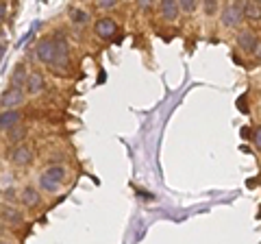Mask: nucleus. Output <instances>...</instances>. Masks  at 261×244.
<instances>
[{"instance_id":"obj_1","label":"nucleus","mask_w":261,"mask_h":244,"mask_svg":"<svg viewBox=\"0 0 261 244\" xmlns=\"http://www.w3.org/2000/svg\"><path fill=\"white\" fill-rule=\"evenodd\" d=\"M65 179H68V170L65 166L61 164H53L44 168L42 173L37 175V188L46 192V194H57L61 190V185L65 183Z\"/></svg>"},{"instance_id":"obj_2","label":"nucleus","mask_w":261,"mask_h":244,"mask_svg":"<svg viewBox=\"0 0 261 244\" xmlns=\"http://www.w3.org/2000/svg\"><path fill=\"white\" fill-rule=\"evenodd\" d=\"M244 22V9L242 3H226L220 9V24L224 29H240Z\"/></svg>"},{"instance_id":"obj_3","label":"nucleus","mask_w":261,"mask_h":244,"mask_svg":"<svg viewBox=\"0 0 261 244\" xmlns=\"http://www.w3.org/2000/svg\"><path fill=\"white\" fill-rule=\"evenodd\" d=\"M24 101H27V92L24 89H18V87H9L3 92L0 96V105H3V111H13V109H20Z\"/></svg>"},{"instance_id":"obj_4","label":"nucleus","mask_w":261,"mask_h":244,"mask_svg":"<svg viewBox=\"0 0 261 244\" xmlns=\"http://www.w3.org/2000/svg\"><path fill=\"white\" fill-rule=\"evenodd\" d=\"M35 57L39 59V63H44V66H55L57 53H55V42H53V37L39 39L37 46H35Z\"/></svg>"},{"instance_id":"obj_5","label":"nucleus","mask_w":261,"mask_h":244,"mask_svg":"<svg viewBox=\"0 0 261 244\" xmlns=\"http://www.w3.org/2000/svg\"><path fill=\"white\" fill-rule=\"evenodd\" d=\"M235 44H238L240 51L248 53V55H255V51L259 48L261 42H259V37L252 29H242L238 33V37H235Z\"/></svg>"},{"instance_id":"obj_6","label":"nucleus","mask_w":261,"mask_h":244,"mask_svg":"<svg viewBox=\"0 0 261 244\" xmlns=\"http://www.w3.org/2000/svg\"><path fill=\"white\" fill-rule=\"evenodd\" d=\"M39 203H42V190L35 188V185H22L20 188V205L24 209H35L39 207Z\"/></svg>"},{"instance_id":"obj_7","label":"nucleus","mask_w":261,"mask_h":244,"mask_svg":"<svg viewBox=\"0 0 261 244\" xmlns=\"http://www.w3.org/2000/svg\"><path fill=\"white\" fill-rule=\"evenodd\" d=\"M53 42H55V53H57L55 66L57 68H68L70 66V46H68V39L63 37V33H55Z\"/></svg>"},{"instance_id":"obj_8","label":"nucleus","mask_w":261,"mask_h":244,"mask_svg":"<svg viewBox=\"0 0 261 244\" xmlns=\"http://www.w3.org/2000/svg\"><path fill=\"white\" fill-rule=\"evenodd\" d=\"M33 161V149L27 144L22 146H15V149L9 151V164L15 168H27Z\"/></svg>"},{"instance_id":"obj_9","label":"nucleus","mask_w":261,"mask_h":244,"mask_svg":"<svg viewBox=\"0 0 261 244\" xmlns=\"http://www.w3.org/2000/svg\"><path fill=\"white\" fill-rule=\"evenodd\" d=\"M94 33L100 39H111L118 33V24L113 18H109V15H102V18H98L94 22Z\"/></svg>"},{"instance_id":"obj_10","label":"nucleus","mask_w":261,"mask_h":244,"mask_svg":"<svg viewBox=\"0 0 261 244\" xmlns=\"http://www.w3.org/2000/svg\"><path fill=\"white\" fill-rule=\"evenodd\" d=\"M68 18L72 22V27L74 29H85L89 27V22H92V15H89V11L85 9V7H79V5H72L68 9Z\"/></svg>"},{"instance_id":"obj_11","label":"nucleus","mask_w":261,"mask_h":244,"mask_svg":"<svg viewBox=\"0 0 261 244\" xmlns=\"http://www.w3.org/2000/svg\"><path fill=\"white\" fill-rule=\"evenodd\" d=\"M22 120H24V113H22V109L3 111V113H0V131H3V135H5V133H9L11 129L20 127V125H22Z\"/></svg>"},{"instance_id":"obj_12","label":"nucleus","mask_w":261,"mask_h":244,"mask_svg":"<svg viewBox=\"0 0 261 244\" xmlns=\"http://www.w3.org/2000/svg\"><path fill=\"white\" fill-rule=\"evenodd\" d=\"M0 216H3V225L7 227H18L24 223V214L22 209H18L15 205H9V203H3V209H0Z\"/></svg>"},{"instance_id":"obj_13","label":"nucleus","mask_w":261,"mask_h":244,"mask_svg":"<svg viewBox=\"0 0 261 244\" xmlns=\"http://www.w3.org/2000/svg\"><path fill=\"white\" fill-rule=\"evenodd\" d=\"M29 66L27 63H18L13 70H11V77H9V87H18V89H24L29 83Z\"/></svg>"},{"instance_id":"obj_14","label":"nucleus","mask_w":261,"mask_h":244,"mask_svg":"<svg viewBox=\"0 0 261 244\" xmlns=\"http://www.w3.org/2000/svg\"><path fill=\"white\" fill-rule=\"evenodd\" d=\"M157 9H159L161 18L168 22H176L181 18V9H178V3H174V0H161L157 5Z\"/></svg>"},{"instance_id":"obj_15","label":"nucleus","mask_w":261,"mask_h":244,"mask_svg":"<svg viewBox=\"0 0 261 244\" xmlns=\"http://www.w3.org/2000/svg\"><path fill=\"white\" fill-rule=\"evenodd\" d=\"M44 87H46L44 75H39V72H31L29 83H27V87H24V92H27V96H31V99H35V96H39L44 92Z\"/></svg>"},{"instance_id":"obj_16","label":"nucleus","mask_w":261,"mask_h":244,"mask_svg":"<svg viewBox=\"0 0 261 244\" xmlns=\"http://www.w3.org/2000/svg\"><path fill=\"white\" fill-rule=\"evenodd\" d=\"M27 135H29V127L27 125H20V127H15L11 129L9 133H5V144H9V146H22V142L27 140Z\"/></svg>"},{"instance_id":"obj_17","label":"nucleus","mask_w":261,"mask_h":244,"mask_svg":"<svg viewBox=\"0 0 261 244\" xmlns=\"http://www.w3.org/2000/svg\"><path fill=\"white\" fill-rule=\"evenodd\" d=\"M242 9H244V20L261 22V3H259V0H248V3H242Z\"/></svg>"},{"instance_id":"obj_18","label":"nucleus","mask_w":261,"mask_h":244,"mask_svg":"<svg viewBox=\"0 0 261 244\" xmlns=\"http://www.w3.org/2000/svg\"><path fill=\"white\" fill-rule=\"evenodd\" d=\"M0 199H3V203L15 205V203H20V192L15 188H7V190H3V194H0Z\"/></svg>"},{"instance_id":"obj_19","label":"nucleus","mask_w":261,"mask_h":244,"mask_svg":"<svg viewBox=\"0 0 261 244\" xmlns=\"http://www.w3.org/2000/svg\"><path fill=\"white\" fill-rule=\"evenodd\" d=\"M178 9H181V13H194L196 9H200V3H196V0H178Z\"/></svg>"},{"instance_id":"obj_20","label":"nucleus","mask_w":261,"mask_h":244,"mask_svg":"<svg viewBox=\"0 0 261 244\" xmlns=\"http://www.w3.org/2000/svg\"><path fill=\"white\" fill-rule=\"evenodd\" d=\"M200 9L205 11L207 15H220V9H222V7H220L216 0H207V3H202V5H200Z\"/></svg>"},{"instance_id":"obj_21","label":"nucleus","mask_w":261,"mask_h":244,"mask_svg":"<svg viewBox=\"0 0 261 244\" xmlns=\"http://www.w3.org/2000/svg\"><path fill=\"white\" fill-rule=\"evenodd\" d=\"M0 188H3V190H7V188H15L13 173H7V170H3V175H0Z\"/></svg>"},{"instance_id":"obj_22","label":"nucleus","mask_w":261,"mask_h":244,"mask_svg":"<svg viewBox=\"0 0 261 244\" xmlns=\"http://www.w3.org/2000/svg\"><path fill=\"white\" fill-rule=\"evenodd\" d=\"M252 146H255L257 151H261V125H257L255 129H252V137H250Z\"/></svg>"},{"instance_id":"obj_23","label":"nucleus","mask_w":261,"mask_h":244,"mask_svg":"<svg viewBox=\"0 0 261 244\" xmlns=\"http://www.w3.org/2000/svg\"><path fill=\"white\" fill-rule=\"evenodd\" d=\"M96 9L111 11V9H118V3H116V0H109V3H96Z\"/></svg>"},{"instance_id":"obj_24","label":"nucleus","mask_w":261,"mask_h":244,"mask_svg":"<svg viewBox=\"0 0 261 244\" xmlns=\"http://www.w3.org/2000/svg\"><path fill=\"white\" fill-rule=\"evenodd\" d=\"M252 57H255V61H257V63H261V44H259V48L255 51V55H252Z\"/></svg>"},{"instance_id":"obj_25","label":"nucleus","mask_w":261,"mask_h":244,"mask_svg":"<svg viewBox=\"0 0 261 244\" xmlns=\"http://www.w3.org/2000/svg\"><path fill=\"white\" fill-rule=\"evenodd\" d=\"M0 13H3V20H7V3L0 5Z\"/></svg>"},{"instance_id":"obj_26","label":"nucleus","mask_w":261,"mask_h":244,"mask_svg":"<svg viewBox=\"0 0 261 244\" xmlns=\"http://www.w3.org/2000/svg\"><path fill=\"white\" fill-rule=\"evenodd\" d=\"M152 3H140V9H152Z\"/></svg>"},{"instance_id":"obj_27","label":"nucleus","mask_w":261,"mask_h":244,"mask_svg":"<svg viewBox=\"0 0 261 244\" xmlns=\"http://www.w3.org/2000/svg\"><path fill=\"white\" fill-rule=\"evenodd\" d=\"M0 244H15L13 240H9V238H7V235L3 233V240H0Z\"/></svg>"}]
</instances>
